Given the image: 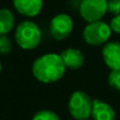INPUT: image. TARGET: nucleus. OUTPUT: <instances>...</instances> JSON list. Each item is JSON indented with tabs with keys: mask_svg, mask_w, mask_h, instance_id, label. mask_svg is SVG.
I'll list each match as a JSON object with an SVG mask.
<instances>
[{
	"mask_svg": "<svg viewBox=\"0 0 120 120\" xmlns=\"http://www.w3.org/2000/svg\"><path fill=\"white\" fill-rule=\"evenodd\" d=\"M85 120H88V119H85Z\"/></svg>",
	"mask_w": 120,
	"mask_h": 120,
	"instance_id": "obj_18",
	"label": "nucleus"
},
{
	"mask_svg": "<svg viewBox=\"0 0 120 120\" xmlns=\"http://www.w3.org/2000/svg\"><path fill=\"white\" fill-rule=\"evenodd\" d=\"M67 68L64 65L61 54L47 53L34 61L32 73L41 83H54L63 78Z\"/></svg>",
	"mask_w": 120,
	"mask_h": 120,
	"instance_id": "obj_1",
	"label": "nucleus"
},
{
	"mask_svg": "<svg viewBox=\"0 0 120 120\" xmlns=\"http://www.w3.org/2000/svg\"><path fill=\"white\" fill-rule=\"evenodd\" d=\"M15 41L25 50L35 49L41 41V31L35 22L25 20L16 27Z\"/></svg>",
	"mask_w": 120,
	"mask_h": 120,
	"instance_id": "obj_2",
	"label": "nucleus"
},
{
	"mask_svg": "<svg viewBox=\"0 0 120 120\" xmlns=\"http://www.w3.org/2000/svg\"><path fill=\"white\" fill-rule=\"evenodd\" d=\"M61 57L66 68L71 70H77L83 66L85 57L81 50L75 48H68L61 53Z\"/></svg>",
	"mask_w": 120,
	"mask_h": 120,
	"instance_id": "obj_9",
	"label": "nucleus"
},
{
	"mask_svg": "<svg viewBox=\"0 0 120 120\" xmlns=\"http://www.w3.org/2000/svg\"><path fill=\"white\" fill-rule=\"evenodd\" d=\"M112 34L111 26L102 20L88 22L83 30V38L90 46L105 45Z\"/></svg>",
	"mask_w": 120,
	"mask_h": 120,
	"instance_id": "obj_4",
	"label": "nucleus"
},
{
	"mask_svg": "<svg viewBox=\"0 0 120 120\" xmlns=\"http://www.w3.org/2000/svg\"><path fill=\"white\" fill-rule=\"evenodd\" d=\"M32 120H61V118L53 111L43 109V111L37 112V113L33 116Z\"/></svg>",
	"mask_w": 120,
	"mask_h": 120,
	"instance_id": "obj_12",
	"label": "nucleus"
},
{
	"mask_svg": "<svg viewBox=\"0 0 120 120\" xmlns=\"http://www.w3.org/2000/svg\"><path fill=\"white\" fill-rule=\"evenodd\" d=\"M91 117L94 120H115L116 114L114 109L109 103L95 99L94 100Z\"/></svg>",
	"mask_w": 120,
	"mask_h": 120,
	"instance_id": "obj_10",
	"label": "nucleus"
},
{
	"mask_svg": "<svg viewBox=\"0 0 120 120\" xmlns=\"http://www.w3.org/2000/svg\"><path fill=\"white\" fill-rule=\"evenodd\" d=\"M50 33L56 41L67 38L73 29V21L67 14H57L50 21Z\"/></svg>",
	"mask_w": 120,
	"mask_h": 120,
	"instance_id": "obj_6",
	"label": "nucleus"
},
{
	"mask_svg": "<svg viewBox=\"0 0 120 120\" xmlns=\"http://www.w3.org/2000/svg\"><path fill=\"white\" fill-rule=\"evenodd\" d=\"M1 69H2V65H1V63H0V72H1Z\"/></svg>",
	"mask_w": 120,
	"mask_h": 120,
	"instance_id": "obj_17",
	"label": "nucleus"
},
{
	"mask_svg": "<svg viewBox=\"0 0 120 120\" xmlns=\"http://www.w3.org/2000/svg\"><path fill=\"white\" fill-rule=\"evenodd\" d=\"M12 48H13L12 41L7 36V34H0V54H9L12 51Z\"/></svg>",
	"mask_w": 120,
	"mask_h": 120,
	"instance_id": "obj_13",
	"label": "nucleus"
},
{
	"mask_svg": "<svg viewBox=\"0 0 120 120\" xmlns=\"http://www.w3.org/2000/svg\"><path fill=\"white\" fill-rule=\"evenodd\" d=\"M109 26H111L112 31L120 34V15L114 16V18H112V20H111Z\"/></svg>",
	"mask_w": 120,
	"mask_h": 120,
	"instance_id": "obj_16",
	"label": "nucleus"
},
{
	"mask_svg": "<svg viewBox=\"0 0 120 120\" xmlns=\"http://www.w3.org/2000/svg\"><path fill=\"white\" fill-rule=\"evenodd\" d=\"M107 12L112 15H120V0H107Z\"/></svg>",
	"mask_w": 120,
	"mask_h": 120,
	"instance_id": "obj_15",
	"label": "nucleus"
},
{
	"mask_svg": "<svg viewBox=\"0 0 120 120\" xmlns=\"http://www.w3.org/2000/svg\"><path fill=\"white\" fill-rule=\"evenodd\" d=\"M102 57L112 70H120V43L107 41L102 49Z\"/></svg>",
	"mask_w": 120,
	"mask_h": 120,
	"instance_id": "obj_7",
	"label": "nucleus"
},
{
	"mask_svg": "<svg viewBox=\"0 0 120 120\" xmlns=\"http://www.w3.org/2000/svg\"><path fill=\"white\" fill-rule=\"evenodd\" d=\"M14 8L19 14L27 17H34L41 13L43 0H13Z\"/></svg>",
	"mask_w": 120,
	"mask_h": 120,
	"instance_id": "obj_8",
	"label": "nucleus"
},
{
	"mask_svg": "<svg viewBox=\"0 0 120 120\" xmlns=\"http://www.w3.org/2000/svg\"><path fill=\"white\" fill-rule=\"evenodd\" d=\"M15 27V16L9 9H0V34H8Z\"/></svg>",
	"mask_w": 120,
	"mask_h": 120,
	"instance_id": "obj_11",
	"label": "nucleus"
},
{
	"mask_svg": "<svg viewBox=\"0 0 120 120\" xmlns=\"http://www.w3.org/2000/svg\"><path fill=\"white\" fill-rule=\"evenodd\" d=\"M107 82L114 89L120 90V70H111L107 77Z\"/></svg>",
	"mask_w": 120,
	"mask_h": 120,
	"instance_id": "obj_14",
	"label": "nucleus"
},
{
	"mask_svg": "<svg viewBox=\"0 0 120 120\" xmlns=\"http://www.w3.org/2000/svg\"><path fill=\"white\" fill-rule=\"evenodd\" d=\"M79 11L81 17L87 22L101 20L107 13V0H81Z\"/></svg>",
	"mask_w": 120,
	"mask_h": 120,
	"instance_id": "obj_5",
	"label": "nucleus"
},
{
	"mask_svg": "<svg viewBox=\"0 0 120 120\" xmlns=\"http://www.w3.org/2000/svg\"><path fill=\"white\" fill-rule=\"evenodd\" d=\"M94 100L86 93L77 90L72 93L68 101V109L71 117L75 120H85L91 116Z\"/></svg>",
	"mask_w": 120,
	"mask_h": 120,
	"instance_id": "obj_3",
	"label": "nucleus"
}]
</instances>
